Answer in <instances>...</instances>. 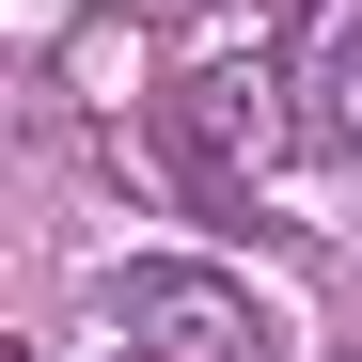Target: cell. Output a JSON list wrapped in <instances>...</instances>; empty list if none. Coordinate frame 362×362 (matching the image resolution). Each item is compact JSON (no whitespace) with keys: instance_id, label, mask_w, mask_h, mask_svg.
<instances>
[{"instance_id":"7a4b0ae2","label":"cell","mask_w":362,"mask_h":362,"mask_svg":"<svg viewBox=\"0 0 362 362\" xmlns=\"http://www.w3.org/2000/svg\"><path fill=\"white\" fill-rule=\"evenodd\" d=\"M158 158H173V189H189L205 221L252 205V173L284 158V95H268L252 64H189V79L158 95Z\"/></svg>"},{"instance_id":"277c9868","label":"cell","mask_w":362,"mask_h":362,"mask_svg":"<svg viewBox=\"0 0 362 362\" xmlns=\"http://www.w3.org/2000/svg\"><path fill=\"white\" fill-rule=\"evenodd\" d=\"M110 362H173V346H110Z\"/></svg>"},{"instance_id":"6da1fadb","label":"cell","mask_w":362,"mask_h":362,"mask_svg":"<svg viewBox=\"0 0 362 362\" xmlns=\"http://www.w3.org/2000/svg\"><path fill=\"white\" fill-rule=\"evenodd\" d=\"M95 315L127 331V346H173V362H284V315L236 268L205 252H127V268H95Z\"/></svg>"},{"instance_id":"3957f363","label":"cell","mask_w":362,"mask_h":362,"mask_svg":"<svg viewBox=\"0 0 362 362\" xmlns=\"http://www.w3.org/2000/svg\"><path fill=\"white\" fill-rule=\"evenodd\" d=\"M315 110H331V142H362V0L315 16Z\"/></svg>"}]
</instances>
